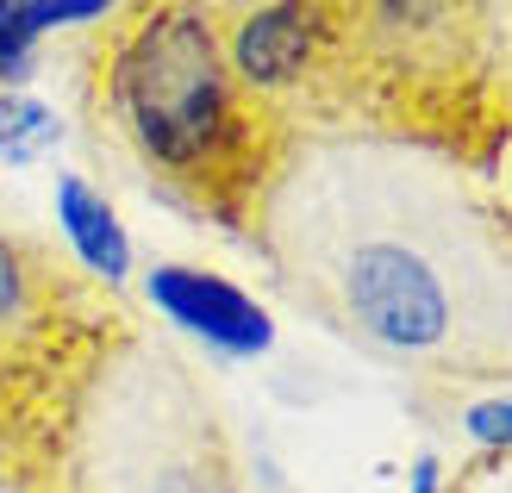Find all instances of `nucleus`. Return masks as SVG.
<instances>
[{
    "label": "nucleus",
    "instance_id": "1a4fd4ad",
    "mask_svg": "<svg viewBox=\"0 0 512 493\" xmlns=\"http://www.w3.org/2000/svg\"><path fill=\"white\" fill-rule=\"evenodd\" d=\"M44 32L32 25V0H0V88H25L38 75Z\"/></svg>",
    "mask_w": 512,
    "mask_h": 493
},
{
    "label": "nucleus",
    "instance_id": "6e6552de",
    "mask_svg": "<svg viewBox=\"0 0 512 493\" xmlns=\"http://www.w3.org/2000/svg\"><path fill=\"white\" fill-rule=\"evenodd\" d=\"M63 144V113L32 88H0V163L25 169Z\"/></svg>",
    "mask_w": 512,
    "mask_h": 493
},
{
    "label": "nucleus",
    "instance_id": "0eeeda50",
    "mask_svg": "<svg viewBox=\"0 0 512 493\" xmlns=\"http://www.w3.org/2000/svg\"><path fill=\"white\" fill-rule=\"evenodd\" d=\"M44 294H50V256L0 231V356H19L44 337Z\"/></svg>",
    "mask_w": 512,
    "mask_h": 493
},
{
    "label": "nucleus",
    "instance_id": "20e7f679",
    "mask_svg": "<svg viewBox=\"0 0 512 493\" xmlns=\"http://www.w3.org/2000/svg\"><path fill=\"white\" fill-rule=\"evenodd\" d=\"M338 38H344L338 7H244L232 19H219V44L232 75L275 113L288 94L331 75Z\"/></svg>",
    "mask_w": 512,
    "mask_h": 493
},
{
    "label": "nucleus",
    "instance_id": "f03ea898",
    "mask_svg": "<svg viewBox=\"0 0 512 493\" xmlns=\"http://www.w3.org/2000/svg\"><path fill=\"white\" fill-rule=\"evenodd\" d=\"M100 107L150 181L219 225H250L288 157L281 113L232 75L219 13L207 7L113 13V38L100 50Z\"/></svg>",
    "mask_w": 512,
    "mask_h": 493
},
{
    "label": "nucleus",
    "instance_id": "7ed1b4c3",
    "mask_svg": "<svg viewBox=\"0 0 512 493\" xmlns=\"http://www.w3.org/2000/svg\"><path fill=\"white\" fill-rule=\"evenodd\" d=\"M75 493H244L207 381L163 337H119L75 400Z\"/></svg>",
    "mask_w": 512,
    "mask_h": 493
},
{
    "label": "nucleus",
    "instance_id": "9d476101",
    "mask_svg": "<svg viewBox=\"0 0 512 493\" xmlns=\"http://www.w3.org/2000/svg\"><path fill=\"white\" fill-rule=\"evenodd\" d=\"M469 437L488 450H506L512 444V400H481L469 406Z\"/></svg>",
    "mask_w": 512,
    "mask_h": 493
},
{
    "label": "nucleus",
    "instance_id": "9b49d317",
    "mask_svg": "<svg viewBox=\"0 0 512 493\" xmlns=\"http://www.w3.org/2000/svg\"><path fill=\"white\" fill-rule=\"evenodd\" d=\"M406 493H444V462H438V456H419V462H413V481H406Z\"/></svg>",
    "mask_w": 512,
    "mask_h": 493
},
{
    "label": "nucleus",
    "instance_id": "39448f33",
    "mask_svg": "<svg viewBox=\"0 0 512 493\" xmlns=\"http://www.w3.org/2000/svg\"><path fill=\"white\" fill-rule=\"evenodd\" d=\"M144 294L150 306L175 325L213 344L219 356H263L275 344V319L263 300H250L244 288H232L225 275H207V269H188V263H163L144 275Z\"/></svg>",
    "mask_w": 512,
    "mask_h": 493
},
{
    "label": "nucleus",
    "instance_id": "423d86ee",
    "mask_svg": "<svg viewBox=\"0 0 512 493\" xmlns=\"http://www.w3.org/2000/svg\"><path fill=\"white\" fill-rule=\"evenodd\" d=\"M57 219H63L69 250L82 256V269H94L100 281H125V275H132V238H125L119 213L100 200L94 181H82V175L57 181Z\"/></svg>",
    "mask_w": 512,
    "mask_h": 493
},
{
    "label": "nucleus",
    "instance_id": "f257e3e1",
    "mask_svg": "<svg viewBox=\"0 0 512 493\" xmlns=\"http://www.w3.org/2000/svg\"><path fill=\"white\" fill-rule=\"evenodd\" d=\"M300 313L388 369L512 381V219L406 138H306L256 206Z\"/></svg>",
    "mask_w": 512,
    "mask_h": 493
}]
</instances>
